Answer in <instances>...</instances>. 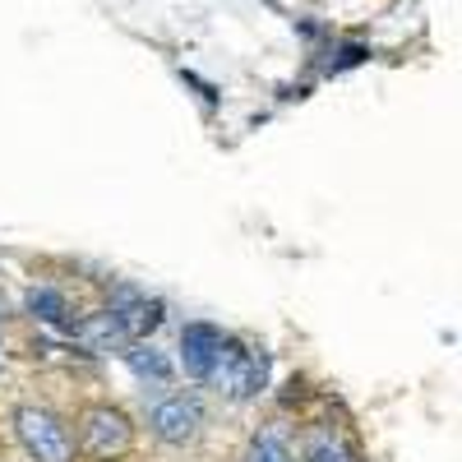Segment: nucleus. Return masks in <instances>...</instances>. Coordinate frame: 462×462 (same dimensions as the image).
Returning a JSON list of instances; mask_svg holds the SVG:
<instances>
[{"instance_id": "39448f33", "label": "nucleus", "mask_w": 462, "mask_h": 462, "mask_svg": "<svg viewBox=\"0 0 462 462\" xmlns=\"http://www.w3.org/2000/svg\"><path fill=\"white\" fill-rule=\"evenodd\" d=\"M296 462H365L356 435L346 430V426H333V420H300L296 426Z\"/></svg>"}, {"instance_id": "423d86ee", "label": "nucleus", "mask_w": 462, "mask_h": 462, "mask_svg": "<svg viewBox=\"0 0 462 462\" xmlns=\"http://www.w3.org/2000/svg\"><path fill=\"white\" fill-rule=\"evenodd\" d=\"M102 305H106L116 319H121V328L130 333V342L152 337V333L162 328V319H167V305H162L158 296L130 287V282H111V287L102 291Z\"/></svg>"}, {"instance_id": "f03ea898", "label": "nucleus", "mask_w": 462, "mask_h": 462, "mask_svg": "<svg viewBox=\"0 0 462 462\" xmlns=\"http://www.w3.org/2000/svg\"><path fill=\"white\" fill-rule=\"evenodd\" d=\"M10 435L28 453V462H79L69 416L51 402H37V398L14 402L10 407Z\"/></svg>"}, {"instance_id": "9b49d317", "label": "nucleus", "mask_w": 462, "mask_h": 462, "mask_svg": "<svg viewBox=\"0 0 462 462\" xmlns=\"http://www.w3.org/2000/svg\"><path fill=\"white\" fill-rule=\"evenodd\" d=\"M121 361L139 374V379H152V383H171V361L158 352V346H152L148 337L143 342H130L125 352H121Z\"/></svg>"}, {"instance_id": "f257e3e1", "label": "nucleus", "mask_w": 462, "mask_h": 462, "mask_svg": "<svg viewBox=\"0 0 462 462\" xmlns=\"http://www.w3.org/2000/svg\"><path fill=\"white\" fill-rule=\"evenodd\" d=\"M79 462H130L139 453V420L111 398H84L69 416Z\"/></svg>"}, {"instance_id": "1a4fd4ad", "label": "nucleus", "mask_w": 462, "mask_h": 462, "mask_svg": "<svg viewBox=\"0 0 462 462\" xmlns=\"http://www.w3.org/2000/svg\"><path fill=\"white\" fill-rule=\"evenodd\" d=\"M236 462H296V448H291V426L287 420H263L259 430L245 435Z\"/></svg>"}, {"instance_id": "0eeeda50", "label": "nucleus", "mask_w": 462, "mask_h": 462, "mask_svg": "<svg viewBox=\"0 0 462 462\" xmlns=\"http://www.w3.org/2000/svg\"><path fill=\"white\" fill-rule=\"evenodd\" d=\"M69 337L84 346V352H93V356H121L125 346H130V333L121 328V319H116L106 305H93V310H79V319H74V328H69Z\"/></svg>"}, {"instance_id": "9d476101", "label": "nucleus", "mask_w": 462, "mask_h": 462, "mask_svg": "<svg viewBox=\"0 0 462 462\" xmlns=\"http://www.w3.org/2000/svg\"><path fill=\"white\" fill-rule=\"evenodd\" d=\"M23 310H28L37 324H51V328H65V333L74 328V319H79V305H69V296H65L60 287H51V282L28 287Z\"/></svg>"}, {"instance_id": "20e7f679", "label": "nucleus", "mask_w": 462, "mask_h": 462, "mask_svg": "<svg viewBox=\"0 0 462 462\" xmlns=\"http://www.w3.org/2000/svg\"><path fill=\"white\" fill-rule=\"evenodd\" d=\"M148 435L158 439L162 448H195L204 435H208V407L195 389H171L162 393L158 402L148 407Z\"/></svg>"}, {"instance_id": "6e6552de", "label": "nucleus", "mask_w": 462, "mask_h": 462, "mask_svg": "<svg viewBox=\"0 0 462 462\" xmlns=\"http://www.w3.org/2000/svg\"><path fill=\"white\" fill-rule=\"evenodd\" d=\"M217 346H222V328L208 324V319H195V324L180 328V365H185V374L195 383L208 379V370L217 361Z\"/></svg>"}, {"instance_id": "7ed1b4c3", "label": "nucleus", "mask_w": 462, "mask_h": 462, "mask_svg": "<svg viewBox=\"0 0 462 462\" xmlns=\"http://www.w3.org/2000/svg\"><path fill=\"white\" fill-rule=\"evenodd\" d=\"M204 383L222 402H236V407L241 402H254L268 389V356H263V346H254L241 333H222L217 361H213V370H208Z\"/></svg>"}]
</instances>
